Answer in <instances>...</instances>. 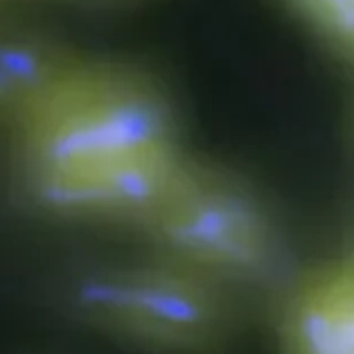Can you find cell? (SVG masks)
<instances>
[{"label": "cell", "instance_id": "6da1fadb", "mask_svg": "<svg viewBox=\"0 0 354 354\" xmlns=\"http://www.w3.org/2000/svg\"><path fill=\"white\" fill-rule=\"evenodd\" d=\"M25 180L48 208L142 223L189 162L162 97L122 73L46 75L21 111Z\"/></svg>", "mask_w": 354, "mask_h": 354}, {"label": "cell", "instance_id": "7a4b0ae2", "mask_svg": "<svg viewBox=\"0 0 354 354\" xmlns=\"http://www.w3.org/2000/svg\"><path fill=\"white\" fill-rule=\"evenodd\" d=\"M75 305L88 323L162 354L214 352L241 321L235 287L169 257L91 275Z\"/></svg>", "mask_w": 354, "mask_h": 354}, {"label": "cell", "instance_id": "3957f363", "mask_svg": "<svg viewBox=\"0 0 354 354\" xmlns=\"http://www.w3.org/2000/svg\"><path fill=\"white\" fill-rule=\"evenodd\" d=\"M142 228L169 260L235 289L282 278L284 244L264 203L192 162Z\"/></svg>", "mask_w": 354, "mask_h": 354}, {"label": "cell", "instance_id": "277c9868", "mask_svg": "<svg viewBox=\"0 0 354 354\" xmlns=\"http://www.w3.org/2000/svg\"><path fill=\"white\" fill-rule=\"evenodd\" d=\"M278 327L284 354H354V255L293 284Z\"/></svg>", "mask_w": 354, "mask_h": 354}, {"label": "cell", "instance_id": "5b68a950", "mask_svg": "<svg viewBox=\"0 0 354 354\" xmlns=\"http://www.w3.org/2000/svg\"><path fill=\"white\" fill-rule=\"evenodd\" d=\"M293 5L325 41L354 62V0H293Z\"/></svg>", "mask_w": 354, "mask_h": 354}]
</instances>
